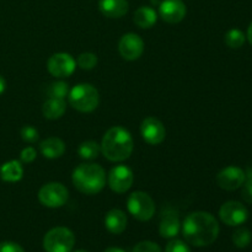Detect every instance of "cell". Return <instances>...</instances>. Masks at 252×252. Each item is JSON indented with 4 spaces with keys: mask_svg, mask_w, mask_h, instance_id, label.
<instances>
[{
    "mask_svg": "<svg viewBox=\"0 0 252 252\" xmlns=\"http://www.w3.org/2000/svg\"><path fill=\"white\" fill-rule=\"evenodd\" d=\"M182 235L187 243L197 248L212 245L219 235V224L211 213L194 212L185 218Z\"/></svg>",
    "mask_w": 252,
    "mask_h": 252,
    "instance_id": "6da1fadb",
    "label": "cell"
},
{
    "mask_svg": "<svg viewBox=\"0 0 252 252\" xmlns=\"http://www.w3.org/2000/svg\"><path fill=\"white\" fill-rule=\"evenodd\" d=\"M103 157L113 162L125 161L132 155L133 138L126 128L116 126L105 133L101 143Z\"/></svg>",
    "mask_w": 252,
    "mask_h": 252,
    "instance_id": "7a4b0ae2",
    "label": "cell"
},
{
    "mask_svg": "<svg viewBox=\"0 0 252 252\" xmlns=\"http://www.w3.org/2000/svg\"><path fill=\"white\" fill-rule=\"evenodd\" d=\"M73 184L84 194H96L106 185L105 170L97 164H81L73 171Z\"/></svg>",
    "mask_w": 252,
    "mask_h": 252,
    "instance_id": "3957f363",
    "label": "cell"
},
{
    "mask_svg": "<svg viewBox=\"0 0 252 252\" xmlns=\"http://www.w3.org/2000/svg\"><path fill=\"white\" fill-rule=\"evenodd\" d=\"M69 103L79 112H93L100 102L96 88L90 84H79L69 91Z\"/></svg>",
    "mask_w": 252,
    "mask_h": 252,
    "instance_id": "277c9868",
    "label": "cell"
},
{
    "mask_svg": "<svg viewBox=\"0 0 252 252\" xmlns=\"http://www.w3.org/2000/svg\"><path fill=\"white\" fill-rule=\"evenodd\" d=\"M75 236L64 226L53 228L44 235L43 249L46 252H71Z\"/></svg>",
    "mask_w": 252,
    "mask_h": 252,
    "instance_id": "5b68a950",
    "label": "cell"
},
{
    "mask_svg": "<svg viewBox=\"0 0 252 252\" xmlns=\"http://www.w3.org/2000/svg\"><path fill=\"white\" fill-rule=\"evenodd\" d=\"M127 208L129 213L140 221L150 220L155 213V204L152 197L140 191L133 192L128 197Z\"/></svg>",
    "mask_w": 252,
    "mask_h": 252,
    "instance_id": "8992f818",
    "label": "cell"
},
{
    "mask_svg": "<svg viewBox=\"0 0 252 252\" xmlns=\"http://www.w3.org/2000/svg\"><path fill=\"white\" fill-rule=\"evenodd\" d=\"M68 189L64 185L58 182L47 184L39 189L38 199L44 207L48 208H59L68 201Z\"/></svg>",
    "mask_w": 252,
    "mask_h": 252,
    "instance_id": "52a82bcc",
    "label": "cell"
},
{
    "mask_svg": "<svg viewBox=\"0 0 252 252\" xmlns=\"http://www.w3.org/2000/svg\"><path fill=\"white\" fill-rule=\"evenodd\" d=\"M219 217H220L221 221L226 225L239 226L248 220L249 211L240 202L229 201L220 207Z\"/></svg>",
    "mask_w": 252,
    "mask_h": 252,
    "instance_id": "ba28073f",
    "label": "cell"
},
{
    "mask_svg": "<svg viewBox=\"0 0 252 252\" xmlns=\"http://www.w3.org/2000/svg\"><path fill=\"white\" fill-rule=\"evenodd\" d=\"M76 68V62L70 54L56 53L47 62V69L54 78H68L74 73Z\"/></svg>",
    "mask_w": 252,
    "mask_h": 252,
    "instance_id": "9c48e42d",
    "label": "cell"
},
{
    "mask_svg": "<svg viewBox=\"0 0 252 252\" xmlns=\"http://www.w3.org/2000/svg\"><path fill=\"white\" fill-rule=\"evenodd\" d=\"M134 176L132 170L126 165H117L108 174V186L116 193H125L132 187Z\"/></svg>",
    "mask_w": 252,
    "mask_h": 252,
    "instance_id": "30bf717a",
    "label": "cell"
},
{
    "mask_svg": "<svg viewBox=\"0 0 252 252\" xmlns=\"http://www.w3.org/2000/svg\"><path fill=\"white\" fill-rule=\"evenodd\" d=\"M246 180V174L243 169L238 166H228L218 172L217 184L220 189L225 191H234L244 185Z\"/></svg>",
    "mask_w": 252,
    "mask_h": 252,
    "instance_id": "8fae6325",
    "label": "cell"
},
{
    "mask_svg": "<svg viewBox=\"0 0 252 252\" xmlns=\"http://www.w3.org/2000/svg\"><path fill=\"white\" fill-rule=\"evenodd\" d=\"M118 51L126 61H137L144 51V42L138 34L127 33L121 38Z\"/></svg>",
    "mask_w": 252,
    "mask_h": 252,
    "instance_id": "7c38bea8",
    "label": "cell"
},
{
    "mask_svg": "<svg viewBox=\"0 0 252 252\" xmlns=\"http://www.w3.org/2000/svg\"><path fill=\"white\" fill-rule=\"evenodd\" d=\"M140 133L143 139L150 145H158L162 143L166 135L164 125L155 117H148L143 121L140 126Z\"/></svg>",
    "mask_w": 252,
    "mask_h": 252,
    "instance_id": "4fadbf2b",
    "label": "cell"
},
{
    "mask_svg": "<svg viewBox=\"0 0 252 252\" xmlns=\"http://www.w3.org/2000/svg\"><path fill=\"white\" fill-rule=\"evenodd\" d=\"M186 5L182 0H164L159 6V14L167 24H179L186 16Z\"/></svg>",
    "mask_w": 252,
    "mask_h": 252,
    "instance_id": "5bb4252c",
    "label": "cell"
},
{
    "mask_svg": "<svg viewBox=\"0 0 252 252\" xmlns=\"http://www.w3.org/2000/svg\"><path fill=\"white\" fill-rule=\"evenodd\" d=\"M127 0H100L98 1V9L105 15L106 17L110 19H120L125 16L128 12Z\"/></svg>",
    "mask_w": 252,
    "mask_h": 252,
    "instance_id": "9a60e30c",
    "label": "cell"
},
{
    "mask_svg": "<svg viewBox=\"0 0 252 252\" xmlns=\"http://www.w3.org/2000/svg\"><path fill=\"white\" fill-rule=\"evenodd\" d=\"M180 228L181 224H180L179 216L175 212H166L160 221L159 233L162 238L172 239L179 234Z\"/></svg>",
    "mask_w": 252,
    "mask_h": 252,
    "instance_id": "2e32d148",
    "label": "cell"
},
{
    "mask_svg": "<svg viewBox=\"0 0 252 252\" xmlns=\"http://www.w3.org/2000/svg\"><path fill=\"white\" fill-rule=\"evenodd\" d=\"M105 225L112 234H122L127 228V216L121 209H112L105 217Z\"/></svg>",
    "mask_w": 252,
    "mask_h": 252,
    "instance_id": "e0dca14e",
    "label": "cell"
},
{
    "mask_svg": "<svg viewBox=\"0 0 252 252\" xmlns=\"http://www.w3.org/2000/svg\"><path fill=\"white\" fill-rule=\"evenodd\" d=\"M42 155L47 159H57L61 158L65 152V144L62 139L56 137H51L44 139L39 145Z\"/></svg>",
    "mask_w": 252,
    "mask_h": 252,
    "instance_id": "ac0fdd59",
    "label": "cell"
},
{
    "mask_svg": "<svg viewBox=\"0 0 252 252\" xmlns=\"http://www.w3.org/2000/svg\"><path fill=\"white\" fill-rule=\"evenodd\" d=\"M24 176V169L21 162L17 160H10L0 167V177L5 182H17Z\"/></svg>",
    "mask_w": 252,
    "mask_h": 252,
    "instance_id": "d6986e66",
    "label": "cell"
},
{
    "mask_svg": "<svg viewBox=\"0 0 252 252\" xmlns=\"http://www.w3.org/2000/svg\"><path fill=\"white\" fill-rule=\"evenodd\" d=\"M157 11L150 6H140L134 12V22L140 29H150L157 24Z\"/></svg>",
    "mask_w": 252,
    "mask_h": 252,
    "instance_id": "ffe728a7",
    "label": "cell"
},
{
    "mask_svg": "<svg viewBox=\"0 0 252 252\" xmlns=\"http://www.w3.org/2000/svg\"><path fill=\"white\" fill-rule=\"evenodd\" d=\"M65 101L59 100V98H48L43 103L42 112L47 120H58L65 112Z\"/></svg>",
    "mask_w": 252,
    "mask_h": 252,
    "instance_id": "44dd1931",
    "label": "cell"
},
{
    "mask_svg": "<svg viewBox=\"0 0 252 252\" xmlns=\"http://www.w3.org/2000/svg\"><path fill=\"white\" fill-rule=\"evenodd\" d=\"M101 152L100 145L96 142H93V140H88V142H84L79 145L78 153L80 155V158L85 160H93L96 159L98 157Z\"/></svg>",
    "mask_w": 252,
    "mask_h": 252,
    "instance_id": "7402d4cb",
    "label": "cell"
},
{
    "mask_svg": "<svg viewBox=\"0 0 252 252\" xmlns=\"http://www.w3.org/2000/svg\"><path fill=\"white\" fill-rule=\"evenodd\" d=\"M47 95L49 98H59V100H64L66 96L69 95V85L65 81H56L52 83L51 85L47 88Z\"/></svg>",
    "mask_w": 252,
    "mask_h": 252,
    "instance_id": "603a6c76",
    "label": "cell"
},
{
    "mask_svg": "<svg viewBox=\"0 0 252 252\" xmlns=\"http://www.w3.org/2000/svg\"><path fill=\"white\" fill-rule=\"evenodd\" d=\"M245 38L246 37L243 31H240V30L238 29H231L230 31L226 32L225 38L224 39H225L226 46L230 47V48L238 49L244 46V43H245Z\"/></svg>",
    "mask_w": 252,
    "mask_h": 252,
    "instance_id": "cb8c5ba5",
    "label": "cell"
},
{
    "mask_svg": "<svg viewBox=\"0 0 252 252\" xmlns=\"http://www.w3.org/2000/svg\"><path fill=\"white\" fill-rule=\"evenodd\" d=\"M252 240V234L249 229L239 228L233 234V243L238 249H245L250 245Z\"/></svg>",
    "mask_w": 252,
    "mask_h": 252,
    "instance_id": "d4e9b609",
    "label": "cell"
},
{
    "mask_svg": "<svg viewBox=\"0 0 252 252\" xmlns=\"http://www.w3.org/2000/svg\"><path fill=\"white\" fill-rule=\"evenodd\" d=\"M78 65L80 66L84 70H91L96 66L97 64V57L94 53H90V52H86V53H81L80 56L78 57V61H76Z\"/></svg>",
    "mask_w": 252,
    "mask_h": 252,
    "instance_id": "484cf974",
    "label": "cell"
},
{
    "mask_svg": "<svg viewBox=\"0 0 252 252\" xmlns=\"http://www.w3.org/2000/svg\"><path fill=\"white\" fill-rule=\"evenodd\" d=\"M38 130L31 126H25L21 129V138L26 143H36L38 140Z\"/></svg>",
    "mask_w": 252,
    "mask_h": 252,
    "instance_id": "4316f807",
    "label": "cell"
},
{
    "mask_svg": "<svg viewBox=\"0 0 252 252\" xmlns=\"http://www.w3.org/2000/svg\"><path fill=\"white\" fill-rule=\"evenodd\" d=\"M132 252H162L158 244L152 243V241H142L138 244Z\"/></svg>",
    "mask_w": 252,
    "mask_h": 252,
    "instance_id": "83f0119b",
    "label": "cell"
},
{
    "mask_svg": "<svg viewBox=\"0 0 252 252\" xmlns=\"http://www.w3.org/2000/svg\"><path fill=\"white\" fill-rule=\"evenodd\" d=\"M165 252H191V250H189V245L185 244L184 241L175 239V240H171L167 244Z\"/></svg>",
    "mask_w": 252,
    "mask_h": 252,
    "instance_id": "f1b7e54d",
    "label": "cell"
},
{
    "mask_svg": "<svg viewBox=\"0 0 252 252\" xmlns=\"http://www.w3.org/2000/svg\"><path fill=\"white\" fill-rule=\"evenodd\" d=\"M36 157H37V153L32 147L25 148V149L21 152V154H20V159H21V161L25 162V164H30V162L34 161Z\"/></svg>",
    "mask_w": 252,
    "mask_h": 252,
    "instance_id": "f546056e",
    "label": "cell"
},
{
    "mask_svg": "<svg viewBox=\"0 0 252 252\" xmlns=\"http://www.w3.org/2000/svg\"><path fill=\"white\" fill-rule=\"evenodd\" d=\"M243 192H241V196H243L244 201L246 203L252 204V179L246 177L245 182L243 185Z\"/></svg>",
    "mask_w": 252,
    "mask_h": 252,
    "instance_id": "4dcf8cb0",
    "label": "cell"
},
{
    "mask_svg": "<svg viewBox=\"0 0 252 252\" xmlns=\"http://www.w3.org/2000/svg\"><path fill=\"white\" fill-rule=\"evenodd\" d=\"M0 252H25V250L19 244L4 241V243H0Z\"/></svg>",
    "mask_w": 252,
    "mask_h": 252,
    "instance_id": "1f68e13d",
    "label": "cell"
},
{
    "mask_svg": "<svg viewBox=\"0 0 252 252\" xmlns=\"http://www.w3.org/2000/svg\"><path fill=\"white\" fill-rule=\"evenodd\" d=\"M5 89H6V81H5V79L0 75V95L4 93Z\"/></svg>",
    "mask_w": 252,
    "mask_h": 252,
    "instance_id": "d6a6232c",
    "label": "cell"
},
{
    "mask_svg": "<svg viewBox=\"0 0 252 252\" xmlns=\"http://www.w3.org/2000/svg\"><path fill=\"white\" fill-rule=\"evenodd\" d=\"M103 252H126V251L122 250V249H120V248H108L107 250H105Z\"/></svg>",
    "mask_w": 252,
    "mask_h": 252,
    "instance_id": "836d02e7",
    "label": "cell"
},
{
    "mask_svg": "<svg viewBox=\"0 0 252 252\" xmlns=\"http://www.w3.org/2000/svg\"><path fill=\"white\" fill-rule=\"evenodd\" d=\"M248 38H249V42H250L252 46V22L250 26H249V30H248Z\"/></svg>",
    "mask_w": 252,
    "mask_h": 252,
    "instance_id": "e575fe53",
    "label": "cell"
},
{
    "mask_svg": "<svg viewBox=\"0 0 252 252\" xmlns=\"http://www.w3.org/2000/svg\"><path fill=\"white\" fill-rule=\"evenodd\" d=\"M75 252H88V251H83V250H79V251H75Z\"/></svg>",
    "mask_w": 252,
    "mask_h": 252,
    "instance_id": "d590c367",
    "label": "cell"
}]
</instances>
